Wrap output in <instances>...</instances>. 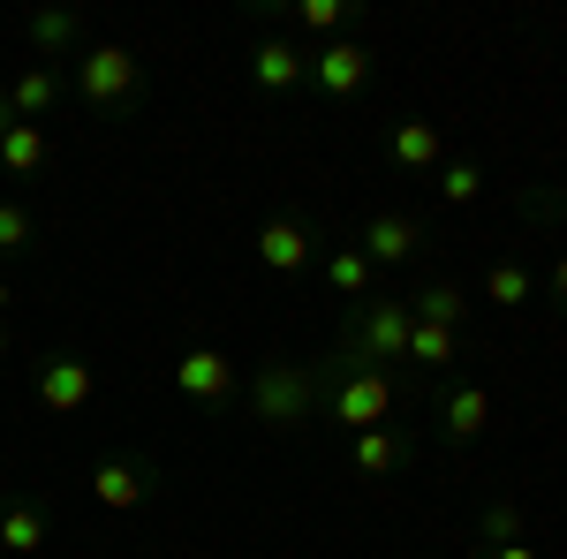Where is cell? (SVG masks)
<instances>
[{"label": "cell", "instance_id": "obj_2", "mask_svg": "<svg viewBox=\"0 0 567 559\" xmlns=\"http://www.w3.org/2000/svg\"><path fill=\"white\" fill-rule=\"evenodd\" d=\"M409 302H355L349 310V333H341V355L349 363H371V371H386L409 355Z\"/></svg>", "mask_w": 567, "mask_h": 559}, {"label": "cell", "instance_id": "obj_4", "mask_svg": "<svg viewBox=\"0 0 567 559\" xmlns=\"http://www.w3.org/2000/svg\"><path fill=\"white\" fill-rule=\"evenodd\" d=\"M76 91H84V106L114 114V106H130L144 91V61L130 45H91V53H76Z\"/></svg>", "mask_w": 567, "mask_h": 559}, {"label": "cell", "instance_id": "obj_18", "mask_svg": "<svg viewBox=\"0 0 567 559\" xmlns=\"http://www.w3.org/2000/svg\"><path fill=\"white\" fill-rule=\"evenodd\" d=\"M23 31H31V45H39L45 61H53V53H69V45L84 39V23H76V15H69V8H39V15H31V23H23Z\"/></svg>", "mask_w": 567, "mask_h": 559}, {"label": "cell", "instance_id": "obj_20", "mask_svg": "<svg viewBox=\"0 0 567 559\" xmlns=\"http://www.w3.org/2000/svg\"><path fill=\"white\" fill-rule=\"evenodd\" d=\"M409 318H424V325H462V318H470V296L439 280V288H424V296H409Z\"/></svg>", "mask_w": 567, "mask_h": 559}, {"label": "cell", "instance_id": "obj_14", "mask_svg": "<svg viewBox=\"0 0 567 559\" xmlns=\"http://www.w3.org/2000/svg\"><path fill=\"white\" fill-rule=\"evenodd\" d=\"M45 545V507L39 499H0V552L31 559Z\"/></svg>", "mask_w": 567, "mask_h": 559}, {"label": "cell", "instance_id": "obj_8", "mask_svg": "<svg viewBox=\"0 0 567 559\" xmlns=\"http://www.w3.org/2000/svg\"><path fill=\"white\" fill-rule=\"evenodd\" d=\"M91 386H99V379H91L84 355H45L39 363V401L53 408V416H76V408L91 401Z\"/></svg>", "mask_w": 567, "mask_h": 559}, {"label": "cell", "instance_id": "obj_28", "mask_svg": "<svg viewBox=\"0 0 567 559\" xmlns=\"http://www.w3.org/2000/svg\"><path fill=\"white\" fill-rule=\"evenodd\" d=\"M545 296H553V302H560V310H567V250H560V258H553V272H545Z\"/></svg>", "mask_w": 567, "mask_h": 559}, {"label": "cell", "instance_id": "obj_22", "mask_svg": "<svg viewBox=\"0 0 567 559\" xmlns=\"http://www.w3.org/2000/svg\"><path fill=\"white\" fill-rule=\"evenodd\" d=\"M371 272H379V265L363 258V250H333V258H326V280H333V296H371Z\"/></svg>", "mask_w": 567, "mask_h": 559}, {"label": "cell", "instance_id": "obj_6", "mask_svg": "<svg viewBox=\"0 0 567 559\" xmlns=\"http://www.w3.org/2000/svg\"><path fill=\"white\" fill-rule=\"evenodd\" d=\"M310 76L326 99H355V91L371 84V45L363 39H333L326 53H310Z\"/></svg>", "mask_w": 567, "mask_h": 559}, {"label": "cell", "instance_id": "obj_21", "mask_svg": "<svg viewBox=\"0 0 567 559\" xmlns=\"http://www.w3.org/2000/svg\"><path fill=\"white\" fill-rule=\"evenodd\" d=\"M537 296V272L529 265H492L484 272V302H499V310H515V302Z\"/></svg>", "mask_w": 567, "mask_h": 559}, {"label": "cell", "instance_id": "obj_23", "mask_svg": "<svg viewBox=\"0 0 567 559\" xmlns=\"http://www.w3.org/2000/svg\"><path fill=\"white\" fill-rule=\"evenodd\" d=\"M477 189H484L477 159H439V205H470Z\"/></svg>", "mask_w": 567, "mask_h": 559}, {"label": "cell", "instance_id": "obj_19", "mask_svg": "<svg viewBox=\"0 0 567 559\" xmlns=\"http://www.w3.org/2000/svg\"><path fill=\"white\" fill-rule=\"evenodd\" d=\"M0 167L8 174H39L45 167V130L39 122H16V130L0 136Z\"/></svg>", "mask_w": 567, "mask_h": 559}, {"label": "cell", "instance_id": "obj_13", "mask_svg": "<svg viewBox=\"0 0 567 559\" xmlns=\"http://www.w3.org/2000/svg\"><path fill=\"white\" fill-rule=\"evenodd\" d=\"M484 424H492V393L484 386H446L439 393V431H446V438H477Z\"/></svg>", "mask_w": 567, "mask_h": 559}, {"label": "cell", "instance_id": "obj_25", "mask_svg": "<svg viewBox=\"0 0 567 559\" xmlns=\"http://www.w3.org/2000/svg\"><path fill=\"white\" fill-rule=\"evenodd\" d=\"M39 242V219L23 213V205H0V258H16V250H31Z\"/></svg>", "mask_w": 567, "mask_h": 559}, {"label": "cell", "instance_id": "obj_24", "mask_svg": "<svg viewBox=\"0 0 567 559\" xmlns=\"http://www.w3.org/2000/svg\"><path fill=\"white\" fill-rule=\"evenodd\" d=\"M477 537L484 545H523V507H515V499H492L477 515Z\"/></svg>", "mask_w": 567, "mask_h": 559}, {"label": "cell", "instance_id": "obj_5", "mask_svg": "<svg viewBox=\"0 0 567 559\" xmlns=\"http://www.w3.org/2000/svg\"><path fill=\"white\" fill-rule=\"evenodd\" d=\"M258 258H265V272H280V280H296L310 258H318V227L310 219H265L258 227Z\"/></svg>", "mask_w": 567, "mask_h": 559}, {"label": "cell", "instance_id": "obj_31", "mask_svg": "<svg viewBox=\"0 0 567 559\" xmlns=\"http://www.w3.org/2000/svg\"><path fill=\"white\" fill-rule=\"evenodd\" d=\"M0 355H8V318H0Z\"/></svg>", "mask_w": 567, "mask_h": 559}, {"label": "cell", "instance_id": "obj_30", "mask_svg": "<svg viewBox=\"0 0 567 559\" xmlns=\"http://www.w3.org/2000/svg\"><path fill=\"white\" fill-rule=\"evenodd\" d=\"M8 130H16V106H8V99H0V136H8Z\"/></svg>", "mask_w": 567, "mask_h": 559}, {"label": "cell", "instance_id": "obj_15", "mask_svg": "<svg viewBox=\"0 0 567 559\" xmlns=\"http://www.w3.org/2000/svg\"><path fill=\"white\" fill-rule=\"evenodd\" d=\"M439 159H446V136H439V122H401V130H393V167L439 174Z\"/></svg>", "mask_w": 567, "mask_h": 559}, {"label": "cell", "instance_id": "obj_10", "mask_svg": "<svg viewBox=\"0 0 567 559\" xmlns=\"http://www.w3.org/2000/svg\"><path fill=\"white\" fill-rule=\"evenodd\" d=\"M144 491H152V469H144V462H99V469H91V499H99L106 515H130Z\"/></svg>", "mask_w": 567, "mask_h": 559}, {"label": "cell", "instance_id": "obj_29", "mask_svg": "<svg viewBox=\"0 0 567 559\" xmlns=\"http://www.w3.org/2000/svg\"><path fill=\"white\" fill-rule=\"evenodd\" d=\"M484 559V552H477ZM492 559H545V552H537V545H492Z\"/></svg>", "mask_w": 567, "mask_h": 559}, {"label": "cell", "instance_id": "obj_16", "mask_svg": "<svg viewBox=\"0 0 567 559\" xmlns=\"http://www.w3.org/2000/svg\"><path fill=\"white\" fill-rule=\"evenodd\" d=\"M454 355H462V333H454V325H424V318L409 325V355H401V363H416V371H446Z\"/></svg>", "mask_w": 567, "mask_h": 559}, {"label": "cell", "instance_id": "obj_17", "mask_svg": "<svg viewBox=\"0 0 567 559\" xmlns=\"http://www.w3.org/2000/svg\"><path fill=\"white\" fill-rule=\"evenodd\" d=\"M53 99H61V76H53V69H23V76H16V91H8L16 122H39V114H53Z\"/></svg>", "mask_w": 567, "mask_h": 559}, {"label": "cell", "instance_id": "obj_12", "mask_svg": "<svg viewBox=\"0 0 567 559\" xmlns=\"http://www.w3.org/2000/svg\"><path fill=\"white\" fill-rule=\"evenodd\" d=\"M250 76H258L265 91H296L310 76V53L296 39H265L258 53H250Z\"/></svg>", "mask_w": 567, "mask_h": 559}, {"label": "cell", "instance_id": "obj_26", "mask_svg": "<svg viewBox=\"0 0 567 559\" xmlns=\"http://www.w3.org/2000/svg\"><path fill=\"white\" fill-rule=\"evenodd\" d=\"M341 0H303V31H341Z\"/></svg>", "mask_w": 567, "mask_h": 559}, {"label": "cell", "instance_id": "obj_27", "mask_svg": "<svg viewBox=\"0 0 567 559\" xmlns=\"http://www.w3.org/2000/svg\"><path fill=\"white\" fill-rule=\"evenodd\" d=\"M523 213H529V219H567V197H560V189H529Z\"/></svg>", "mask_w": 567, "mask_h": 559}, {"label": "cell", "instance_id": "obj_3", "mask_svg": "<svg viewBox=\"0 0 567 559\" xmlns=\"http://www.w3.org/2000/svg\"><path fill=\"white\" fill-rule=\"evenodd\" d=\"M326 416L349 424V438H355V431H379L393 416V379H386V371H371V363H349V371L326 386Z\"/></svg>", "mask_w": 567, "mask_h": 559}, {"label": "cell", "instance_id": "obj_11", "mask_svg": "<svg viewBox=\"0 0 567 559\" xmlns=\"http://www.w3.org/2000/svg\"><path fill=\"white\" fill-rule=\"evenodd\" d=\"M349 462H355V476H401V469H409V438H401L393 424L355 431V438H349Z\"/></svg>", "mask_w": 567, "mask_h": 559}, {"label": "cell", "instance_id": "obj_9", "mask_svg": "<svg viewBox=\"0 0 567 559\" xmlns=\"http://www.w3.org/2000/svg\"><path fill=\"white\" fill-rule=\"evenodd\" d=\"M416 242H424V219H416V213H379L371 227H363V258H371V265L416 258Z\"/></svg>", "mask_w": 567, "mask_h": 559}, {"label": "cell", "instance_id": "obj_7", "mask_svg": "<svg viewBox=\"0 0 567 559\" xmlns=\"http://www.w3.org/2000/svg\"><path fill=\"white\" fill-rule=\"evenodd\" d=\"M235 363L219 355V348H182V363H175V386H182V401H205V408H219L227 393H235Z\"/></svg>", "mask_w": 567, "mask_h": 559}, {"label": "cell", "instance_id": "obj_1", "mask_svg": "<svg viewBox=\"0 0 567 559\" xmlns=\"http://www.w3.org/2000/svg\"><path fill=\"white\" fill-rule=\"evenodd\" d=\"M349 371V355H333V363H258V379H250V408H258L265 431H296L326 401V386Z\"/></svg>", "mask_w": 567, "mask_h": 559}]
</instances>
